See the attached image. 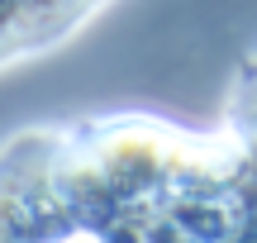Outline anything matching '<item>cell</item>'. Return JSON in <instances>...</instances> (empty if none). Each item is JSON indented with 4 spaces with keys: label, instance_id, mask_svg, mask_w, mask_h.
<instances>
[{
    "label": "cell",
    "instance_id": "cell-1",
    "mask_svg": "<svg viewBox=\"0 0 257 243\" xmlns=\"http://www.w3.org/2000/svg\"><path fill=\"white\" fill-rule=\"evenodd\" d=\"M252 129H257V100H252Z\"/></svg>",
    "mask_w": 257,
    "mask_h": 243
}]
</instances>
